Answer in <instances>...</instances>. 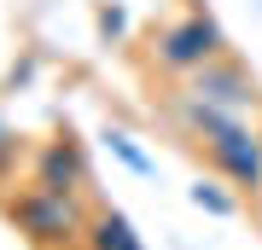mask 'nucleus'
Here are the masks:
<instances>
[{
	"label": "nucleus",
	"instance_id": "f257e3e1",
	"mask_svg": "<svg viewBox=\"0 0 262 250\" xmlns=\"http://www.w3.org/2000/svg\"><path fill=\"white\" fill-rule=\"evenodd\" d=\"M175 117L181 128L198 140L204 163L222 180H233L239 192H262V134L233 111H215V105H198L187 93H175Z\"/></svg>",
	"mask_w": 262,
	"mask_h": 250
},
{
	"label": "nucleus",
	"instance_id": "39448f33",
	"mask_svg": "<svg viewBox=\"0 0 262 250\" xmlns=\"http://www.w3.org/2000/svg\"><path fill=\"white\" fill-rule=\"evenodd\" d=\"M35 186H53V192H82L88 186V151L76 146V134H53L35 151Z\"/></svg>",
	"mask_w": 262,
	"mask_h": 250
},
{
	"label": "nucleus",
	"instance_id": "0eeeda50",
	"mask_svg": "<svg viewBox=\"0 0 262 250\" xmlns=\"http://www.w3.org/2000/svg\"><path fill=\"white\" fill-rule=\"evenodd\" d=\"M105 151H111L122 169H134V175H158V163H151L146 151L134 146V134H122V128H105Z\"/></svg>",
	"mask_w": 262,
	"mask_h": 250
},
{
	"label": "nucleus",
	"instance_id": "20e7f679",
	"mask_svg": "<svg viewBox=\"0 0 262 250\" xmlns=\"http://www.w3.org/2000/svg\"><path fill=\"white\" fill-rule=\"evenodd\" d=\"M181 93L198 99V105H215V111H233V117H245V111L262 105V82L239 64L233 53H215L210 64H198L192 76H181Z\"/></svg>",
	"mask_w": 262,
	"mask_h": 250
},
{
	"label": "nucleus",
	"instance_id": "9d476101",
	"mask_svg": "<svg viewBox=\"0 0 262 250\" xmlns=\"http://www.w3.org/2000/svg\"><path fill=\"white\" fill-rule=\"evenodd\" d=\"M99 29H105V35H122V29H128V18H122V6H99Z\"/></svg>",
	"mask_w": 262,
	"mask_h": 250
},
{
	"label": "nucleus",
	"instance_id": "7ed1b4c3",
	"mask_svg": "<svg viewBox=\"0 0 262 250\" xmlns=\"http://www.w3.org/2000/svg\"><path fill=\"white\" fill-rule=\"evenodd\" d=\"M215 53H227V29L215 24L210 6H187L181 18H169L163 29H151V47H146V58L163 76H192L198 64H210Z\"/></svg>",
	"mask_w": 262,
	"mask_h": 250
},
{
	"label": "nucleus",
	"instance_id": "9b49d317",
	"mask_svg": "<svg viewBox=\"0 0 262 250\" xmlns=\"http://www.w3.org/2000/svg\"><path fill=\"white\" fill-rule=\"evenodd\" d=\"M256 134H262V128H256Z\"/></svg>",
	"mask_w": 262,
	"mask_h": 250
},
{
	"label": "nucleus",
	"instance_id": "1a4fd4ad",
	"mask_svg": "<svg viewBox=\"0 0 262 250\" xmlns=\"http://www.w3.org/2000/svg\"><path fill=\"white\" fill-rule=\"evenodd\" d=\"M12 163H18V134L0 122V180H6V169H12Z\"/></svg>",
	"mask_w": 262,
	"mask_h": 250
},
{
	"label": "nucleus",
	"instance_id": "6e6552de",
	"mask_svg": "<svg viewBox=\"0 0 262 250\" xmlns=\"http://www.w3.org/2000/svg\"><path fill=\"white\" fill-rule=\"evenodd\" d=\"M192 204H198V210H210V215H233V210H239L233 198L222 192V186H204V180L192 186Z\"/></svg>",
	"mask_w": 262,
	"mask_h": 250
},
{
	"label": "nucleus",
	"instance_id": "f03ea898",
	"mask_svg": "<svg viewBox=\"0 0 262 250\" xmlns=\"http://www.w3.org/2000/svg\"><path fill=\"white\" fill-rule=\"evenodd\" d=\"M6 215L35 250H70L88 233V215L94 210H82V192H53V186L29 180L18 198H6Z\"/></svg>",
	"mask_w": 262,
	"mask_h": 250
},
{
	"label": "nucleus",
	"instance_id": "423d86ee",
	"mask_svg": "<svg viewBox=\"0 0 262 250\" xmlns=\"http://www.w3.org/2000/svg\"><path fill=\"white\" fill-rule=\"evenodd\" d=\"M88 250H146L140 233H134V221L122 210H94L88 215V233H82Z\"/></svg>",
	"mask_w": 262,
	"mask_h": 250
}]
</instances>
